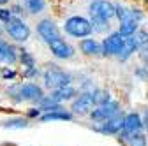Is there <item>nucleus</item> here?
I'll return each instance as SVG.
<instances>
[{
	"label": "nucleus",
	"mask_w": 148,
	"mask_h": 146,
	"mask_svg": "<svg viewBox=\"0 0 148 146\" xmlns=\"http://www.w3.org/2000/svg\"><path fill=\"white\" fill-rule=\"evenodd\" d=\"M42 79H44V86L48 90H55V88H62L72 83V76L69 72H65L64 69H60L58 65H48V69L42 72Z\"/></svg>",
	"instance_id": "nucleus-1"
},
{
	"label": "nucleus",
	"mask_w": 148,
	"mask_h": 146,
	"mask_svg": "<svg viewBox=\"0 0 148 146\" xmlns=\"http://www.w3.org/2000/svg\"><path fill=\"white\" fill-rule=\"evenodd\" d=\"M123 116L125 113H118L116 116L109 118V120H104V121H99V123H92L88 125V129L95 134H101V136H106V137H115L122 129H123Z\"/></svg>",
	"instance_id": "nucleus-2"
},
{
	"label": "nucleus",
	"mask_w": 148,
	"mask_h": 146,
	"mask_svg": "<svg viewBox=\"0 0 148 146\" xmlns=\"http://www.w3.org/2000/svg\"><path fill=\"white\" fill-rule=\"evenodd\" d=\"M123 109H122V104L118 100H108L104 104H99L95 106L92 111L88 113V118L92 123H99V121H104V120H109V118H113L116 116L118 113H122Z\"/></svg>",
	"instance_id": "nucleus-3"
},
{
	"label": "nucleus",
	"mask_w": 148,
	"mask_h": 146,
	"mask_svg": "<svg viewBox=\"0 0 148 146\" xmlns=\"http://www.w3.org/2000/svg\"><path fill=\"white\" fill-rule=\"evenodd\" d=\"M64 30L71 35V37H76V39L88 37V35L94 32L90 20H86V18H83V16H72V18H69V20H65Z\"/></svg>",
	"instance_id": "nucleus-4"
},
{
	"label": "nucleus",
	"mask_w": 148,
	"mask_h": 146,
	"mask_svg": "<svg viewBox=\"0 0 148 146\" xmlns=\"http://www.w3.org/2000/svg\"><path fill=\"white\" fill-rule=\"evenodd\" d=\"M95 107V100H94V93L90 92H79L76 97L71 100V113L74 116H88V113Z\"/></svg>",
	"instance_id": "nucleus-5"
},
{
	"label": "nucleus",
	"mask_w": 148,
	"mask_h": 146,
	"mask_svg": "<svg viewBox=\"0 0 148 146\" xmlns=\"http://www.w3.org/2000/svg\"><path fill=\"white\" fill-rule=\"evenodd\" d=\"M7 33L18 42H25L28 37H30V28L28 25L20 20V18H11L7 21Z\"/></svg>",
	"instance_id": "nucleus-6"
},
{
	"label": "nucleus",
	"mask_w": 148,
	"mask_h": 146,
	"mask_svg": "<svg viewBox=\"0 0 148 146\" xmlns=\"http://www.w3.org/2000/svg\"><path fill=\"white\" fill-rule=\"evenodd\" d=\"M123 41L125 37L120 33V32H113V33H109L108 37L102 41V57H116L118 51L122 49L123 46Z\"/></svg>",
	"instance_id": "nucleus-7"
},
{
	"label": "nucleus",
	"mask_w": 148,
	"mask_h": 146,
	"mask_svg": "<svg viewBox=\"0 0 148 146\" xmlns=\"http://www.w3.org/2000/svg\"><path fill=\"white\" fill-rule=\"evenodd\" d=\"M20 95H21V100L37 104L46 93H44L42 86H39V85H35V83H23V85H20Z\"/></svg>",
	"instance_id": "nucleus-8"
},
{
	"label": "nucleus",
	"mask_w": 148,
	"mask_h": 146,
	"mask_svg": "<svg viewBox=\"0 0 148 146\" xmlns=\"http://www.w3.org/2000/svg\"><path fill=\"white\" fill-rule=\"evenodd\" d=\"M123 132L127 134H136V132H145V123L143 118L138 111H129L123 116Z\"/></svg>",
	"instance_id": "nucleus-9"
},
{
	"label": "nucleus",
	"mask_w": 148,
	"mask_h": 146,
	"mask_svg": "<svg viewBox=\"0 0 148 146\" xmlns=\"http://www.w3.org/2000/svg\"><path fill=\"white\" fill-rule=\"evenodd\" d=\"M48 46H49L51 53H53L57 58H60V60H69V58H72V57H74V48H72L69 42H65L62 37L51 41Z\"/></svg>",
	"instance_id": "nucleus-10"
},
{
	"label": "nucleus",
	"mask_w": 148,
	"mask_h": 146,
	"mask_svg": "<svg viewBox=\"0 0 148 146\" xmlns=\"http://www.w3.org/2000/svg\"><path fill=\"white\" fill-rule=\"evenodd\" d=\"M37 32H39V35L44 39L46 44H49L51 41L62 37L58 27L55 25V21H51V20H42V21H39V25H37Z\"/></svg>",
	"instance_id": "nucleus-11"
},
{
	"label": "nucleus",
	"mask_w": 148,
	"mask_h": 146,
	"mask_svg": "<svg viewBox=\"0 0 148 146\" xmlns=\"http://www.w3.org/2000/svg\"><path fill=\"white\" fill-rule=\"evenodd\" d=\"M78 93H79L78 88H74L72 85H67V86H62V88L51 90L48 97H49L51 100H55V102H58V104H65V102H71Z\"/></svg>",
	"instance_id": "nucleus-12"
},
{
	"label": "nucleus",
	"mask_w": 148,
	"mask_h": 146,
	"mask_svg": "<svg viewBox=\"0 0 148 146\" xmlns=\"http://www.w3.org/2000/svg\"><path fill=\"white\" fill-rule=\"evenodd\" d=\"M90 14H95L104 20H111V18H115V5L109 4L108 0H94L90 4Z\"/></svg>",
	"instance_id": "nucleus-13"
},
{
	"label": "nucleus",
	"mask_w": 148,
	"mask_h": 146,
	"mask_svg": "<svg viewBox=\"0 0 148 146\" xmlns=\"http://www.w3.org/2000/svg\"><path fill=\"white\" fill-rule=\"evenodd\" d=\"M74 116L71 113V109H60V111H48L39 116V121L49 123V121H74Z\"/></svg>",
	"instance_id": "nucleus-14"
},
{
	"label": "nucleus",
	"mask_w": 148,
	"mask_h": 146,
	"mask_svg": "<svg viewBox=\"0 0 148 146\" xmlns=\"http://www.w3.org/2000/svg\"><path fill=\"white\" fill-rule=\"evenodd\" d=\"M18 51L14 46H11L9 42H5L4 39H0V62L7 63V65H14L18 62Z\"/></svg>",
	"instance_id": "nucleus-15"
},
{
	"label": "nucleus",
	"mask_w": 148,
	"mask_h": 146,
	"mask_svg": "<svg viewBox=\"0 0 148 146\" xmlns=\"http://www.w3.org/2000/svg\"><path fill=\"white\" fill-rule=\"evenodd\" d=\"M138 49H139V48H138V44H136L134 37H132V35H129V37H125L123 46H122V49L118 51L116 58H118L120 62H127V60L131 58V57H132V55H134Z\"/></svg>",
	"instance_id": "nucleus-16"
},
{
	"label": "nucleus",
	"mask_w": 148,
	"mask_h": 146,
	"mask_svg": "<svg viewBox=\"0 0 148 146\" xmlns=\"http://www.w3.org/2000/svg\"><path fill=\"white\" fill-rule=\"evenodd\" d=\"M79 49L86 57H99V55H102V46L95 39H81L79 41Z\"/></svg>",
	"instance_id": "nucleus-17"
},
{
	"label": "nucleus",
	"mask_w": 148,
	"mask_h": 146,
	"mask_svg": "<svg viewBox=\"0 0 148 146\" xmlns=\"http://www.w3.org/2000/svg\"><path fill=\"white\" fill-rule=\"evenodd\" d=\"M28 125H30V120L27 116H12L2 121L4 129H11V130H21V129H27Z\"/></svg>",
	"instance_id": "nucleus-18"
},
{
	"label": "nucleus",
	"mask_w": 148,
	"mask_h": 146,
	"mask_svg": "<svg viewBox=\"0 0 148 146\" xmlns=\"http://www.w3.org/2000/svg\"><path fill=\"white\" fill-rule=\"evenodd\" d=\"M90 23L92 28L97 33H104L106 30H109V20H104V18H99L95 14H90Z\"/></svg>",
	"instance_id": "nucleus-19"
},
{
	"label": "nucleus",
	"mask_w": 148,
	"mask_h": 146,
	"mask_svg": "<svg viewBox=\"0 0 148 146\" xmlns=\"http://www.w3.org/2000/svg\"><path fill=\"white\" fill-rule=\"evenodd\" d=\"M125 146H148V136H146V132L129 134V139H127Z\"/></svg>",
	"instance_id": "nucleus-20"
},
{
	"label": "nucleus",
	"mask_w": 148,
	"mask_h": 146,
	"mask_svg": "<svg viewBox=\"0 0 148 146\" xmlns=\"http://www.w3.org/2000/svg\"><path fill=\"white\" fill-rule=\"evenodd\" d=\"M138 30V21L136 20H125V21H120V33L123 37H129V35H132L134 32Z\"/></svg>",
	"instance_id": "nucleus-21"
},
{
	"label": "nucleus",
	"mask_w": 148,
	"mask_h": 146,
	"mask_svg": "<svg viewBox=\"0 0 148 146\" xmlns=\"http://www.w3.org/2000/svg\"><path fill=\"white\" fill-rule=\"evenodd\" d=\"M94 100H95V106L104 104V102L111 100V92L109 90H104V88H97L94 92Z\"/></svg>",
	"instance_id": "nucleus-22"
},
{
	"label": "nucleus",
	"mask_w": 148,
	"mask_h": 146,
	"mask_svg": "<svg viewBox=\"0 0 148 146\" xmlns=\"http://www.w3.org/2000/svg\"><path fill=\"white\" fill-rule=\"evenodd\" d=\"M132 37H134V41H136V44H138L139 49L148 46V32L146 30H136L132 33Z\"/></svg>",
	"instance_id": "nucleus-23"
},
{
	"label": "nucleus",
	"mask_w": 148,
	"mask_h": 146,
	"mask_svg": "<svg viewBox=\"0 0 148 146\" xmlns=\"http://www.w3.org/2000/svg\"><path fill=\"white\" fill-rule=\"evenodd\" d=\"M27 5H28V11L37 14V12H41L44 9V0H25Z\"/></svg>",
	"instance_id": "nucleus-24"
},
{
	"label": "nucleus",
	"mask_w": 148,
	"mask_h": 146,
	"mask_svg": "<svg viewBox=\"0 0 148 146\" xmlns=\"http://www.w3.org/2000/svg\"><path fill=\"white\" fill-rule=\"evenodd\" d=\"M20 60L23 63V67H35V58L32 57V55L28 51H20Z\"/></svg>",
	"instance_id": "nucleus-25"
},
{
	"label": "nucleus",
	"mask_w": 148,
	"mask_h": 146,
	"mask_svg": "<svg viewBox=\"0 0 148 146\" xmlns=\"http://www.w3.org/2000/svg\"><path fill=\"white\" fill-rule=\"evenodd\" d=\"M41 115H42L41 107H30L28 111H27V118H28V120H39Z\"/></svg>",
	"instance_id": "nucleus-26"
},
{
	"label": "nucleus",
	"mask_w": 148,
	"mask_h": 146,
	"mask_svg": "<svg viewBox=\"0 0 148 146\" xmlns=\"http://www.w3.org/2000/svg\"><path fill=\"white\" fill-rule=\"evenodd\" d=\"M134 74L141 79V81H148V67H138L136 70H134Z\"/></svg>",
	"instance_id": "nucleus-27"
},
{
	"label": "nucleus",
	"mask_w": 148,
	"mask_h": 146,
	"mask_svg": "<svg viewBox=\"0 0 148 146\" xmlns=\"http://www.w3.org/2000/svg\"><path fill=\"white\" fill-rule=\"evenodd\" d=\"M23 76L25 78H37L39 76V69L37 67H27V70L23 72Z\"/></svg>",
	"instance_id": "nucleus-28"
},
{
	"label": "nucleus",
	"mask_w": 148,
	"mask_h": 146,
	"mask_svg": "<svg viewBox=\"0 0 148 146\" xmlns=\"http://www.w3.org/2000/svg\"><path fill=\"white\" fill-rule=\"evenodd\" d=\"M11 18H12V12H11V11H7V9H0V20H2V21L7 23Z\"/></svg>",
	"instance_id": "nucleus-29"
},
{
	"label": "nucleus",
	"mask_w": 148,
	"mask_h": 146,
	"mask_svg": "<svg viewBox=\"0 0 148 146\" xmlns=\"http://www.w3.org/2000/svg\"><path fill=\"white\" fill-rule=\"evenodd\" d=\"M16 76H18L16 70H12V69H5V70H4V79H7V81H9V79H14Z\"/></svg>",
	"instance_id": "nucleus-30"
},
{
	"label": "nucleus",
	"mask_w": 148,
	"mask_h": 146,
	"mask_svg": "<svg viewBox=\"0 0 148 146\" xmlns=\"http://www.w3.org/2000/svg\"><path fill=\"white\" fill-rule=\"evenodd\" d=\"M139 58L143 60L145 67H148V49H146V48H141V53H139Z\"/></svg>",
	"instance_id": "nucleus-31"
},
{
	"label": "nucleus",
	"mask_w": 148,
	"mask_h": 146,
	"mask_svg": "<svg viewBox=\"0 0 148 146\" xmlns=\"http://www.w3.org/2000/svg\"><path fill=\"white\" fill-rule=\"evenodd\" d=\"M141 118H143V123H145V132L148 134V107H145V111H143Z\"/></svg>",
	"instance_id": "nucleus-32"
},
{
	"label": "nucleus",
	"mask_w": 148,
	"mask_h": 146,
	"mask_svg": "<svg viewBox=\"0 0 148 146\" xmlns=\"http://www.w3.org/2000/svg\"><path fill=\"white\" fill-rule=\"evenodd\" d=\"M9 0H0V5H4V4H7Z\"/></svg>",
	"instance_id": "nucleus-33"
},
{
	"label": "nucleus",
	"mask_w": 148,
	"mask_h": 146,
	"mask_svg": "<svg viewBox=\"0 0 148 146\" xmlns=\"http://www.w3.org/2000/svg\"><path fill=\"white\" fill-rule=\"evenodd\" d=\"M146 2H148V0H146Z\"/></svg>",
	"instance_id": "nucleus-34"
}]
</instances>
